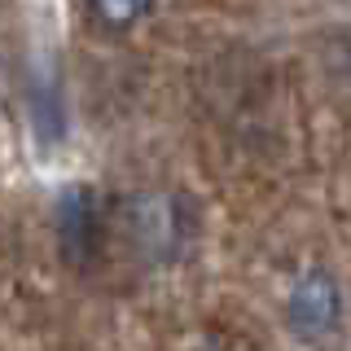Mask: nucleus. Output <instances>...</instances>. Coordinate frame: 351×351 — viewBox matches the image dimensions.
<instances>
[{
    "label": "nucleus",
    "mask_w": 351,
    "mask_h": 351,
    "mask_svg": "<svg viewBox=\"0 0 351 351\" xmlns=\"http://www.w3.org/2000/svg\"><path fill=\"white\" fill-rule=\"evenodd\" d=\"M158 0H84L88 18H93L97 31H106V36H123V31L141 27Z\"/></svg>",
    "instance_id": "obj_4"
},
{
    "label": "nucleus",
    "mask_w": 351,
    "mask_h": 351,
    "mask_svg": "<svg viewBox=\"0 0 351 351\" xmlns=\"http://www.w3.org/2000/svg\"><path fill=\"white\" fill-rule=\"evenodd\" d=\"M202 219L189 193L154 184L114 202V237L145 268H176L193 255Z\"/></svg>",
    "instance_id": "obj_1"
},
{
    "label": "nucleus",
    "mask_w": 351,
    "mask_h": 351,
    "mask_svg": "<svg viewBox=\"0 0 351 351\" xmlns=\"http://www.w3.org/2000/svg\"><path fill=\"white\" fill-rule=\"evenodd\" d=\"M281 325L299 347L321 351L347 329V290L329 263H307L290 277L281 299Z\"/></svg>",
    "instance_id": "obj_2"
},
{
    "label": "nucleus",
    "mask_w": 351,
    "mask_h": 351,
    "mask_svg": "<svg viewBox=\"0 0 351 351\" xmlns=\"http://www.w3.org/2000/svg\"><path fill=\"white\" fill-rule=\"evenodd\" d=\"M197 351H237V347H228L224 338H211V343H206V347H197Z\"/></svg>",
    "instance_id": "obj_5"
},
{
    "label": "nucleus",
    "mask_w": 351,
    "mask_h": 351,
    "mask_svg": "<svg viewBox=\"0 0 351 351\" xmlns=\"http://www.w3.org/2000/svg\"><path fill=\"white\" fill-rule=\"evenodd\" d=\"M53 233L75 268H93L114 237V202H106L93 184H71L53 206Z\"/></svg>",
    "instance_id": "obj_3"
}]
</instances>
